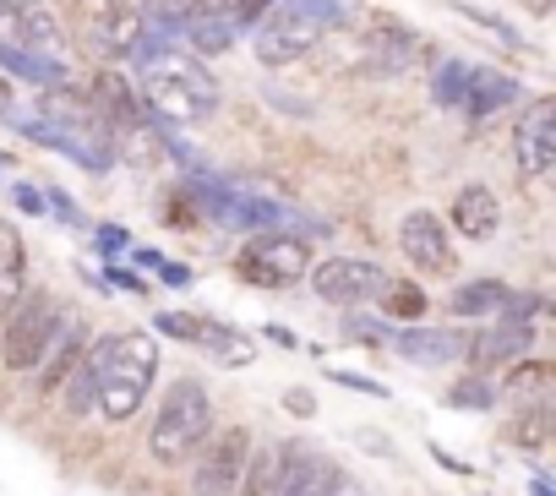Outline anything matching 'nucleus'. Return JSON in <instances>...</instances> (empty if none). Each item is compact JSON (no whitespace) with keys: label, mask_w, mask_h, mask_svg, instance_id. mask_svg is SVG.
Returning a JSON list of instances; mask_svg holds the SVG:
<instances>
[{"label":"nucleus","mask_w":556,"mask_h":496,"mask_svg":"<svg viewBox=\"0 0 556 496\" xmlns=\"http://www.w3.org/2000/svg\"><path fill=\"white\" fill-rule=\"evenodd\" d=\"M431 93H437V104H464V93H469V66L464 61H447L442 72H437V82H431Z\"/></svg>","instance_id":"393cba45"},{"label":"nucleus","mask_w":556,"mask_h":496,"mask_svg":"<svg viewBox=\"0 0 556 496\" xmlns=\"http://www.w3.org/2000/svg\"><path fill=\"white\" fill-rule=\"evenodd\" d=\"M0 120H17V88L0 77Z\"/></svg>","instance_id":"c9c22d12"},{"label":"nucleus","mask_w":556,"mask_h":496,"mask_svg":"<svg viewBox=\"0 0 556 496\" xmlns=\"http://www.w3.org/2000/svg\"><path fill=\"white\" fill-rule=\"evenodd\" d=\"M83 360L93 371V409L104 420H131L148 404L153 377H159V344H153V333H110Z\"/></svg>","instance_id":"f257e3e1"},{"label":"nucleus","mask_w":556,"mask_h":496,"mask_svg":"<svg viewBox=\"0 0 556 496\" xmlns=\"http://www.w3.org/2000/svg\"><path fill=\"white\" fill-rule=\"evenodd\" d=\"M197 344H207L218 355V366H251L256 360V344L245 333L224 328V322H197Z\"/></svg>","instance_id":"5701e85b"},{"label":"nucleus","mask_w":556,"mask_h":496,"mask_svg":"<svg viewBox=\"0 0 556 496\" xmlns=\"http://www.w3.org/2000/svg\"><path fill=\"white\" fill-rule=\"evenodd\" d=\"M110 279H115V284H121V290H131V295H137V290H142V279H131V274H121V263H115V268H110Z\"/></svg>","instance_id":"58836bf2"},{"label":"nucleus","mask_w":556,"mask_h":496,"mask_svg":"<svg viewBox=\"0 0 556 496\" xmlns=\"http://www.w3.org/2000/svg\"><path fill=\"white\" fill-rule=\"evenodd\" d=\"M83 355H88V328L61 317V322H55V333H50V344H45V355H39V366H34L39 393H55V387L83 366Z\"/></svg>","instance_id":"f8f14e48"},{"label":"nucleus","mask_w":556,"mask_h":496,"mask_svg":"<svg viewBox=\"0 0 556 496\" xmlns=\"http://www.w3.org/2000/svg\"><path fill=\"white\" fill-rule=\"evenodd\" d=\"M312 290L328 301V306H366L382 295L388 274L371 263V257H328V263H312Z\"/></svg>","instance_id":"6e6552de"},{"label":"nucleus","mask_w":556,"mask_h":496,"mask_svg":"<svg viewBox=\"0 0 556 496\" xmlns=\"http://www.w3.org/2000/svg\"><path fill=\"white\" fill-rule=\"evenodd\" d=\"M55 322H61V306H55L50 290L23 295V301L7 311V333H0V360H7L12 371H34L39 355H45V344H50V333H55Z\"/></svg>","instance_id":"20e7f679"},{"label":"nucleus","mask_w":556,"mask_h":496,"mask_svg":"<svg viewBox=\"0 0 556 496\" xmlns=\"http://www.w3.org/2000/svg\"><path fill=\"white\" fill-rule=\"evenodd\" d=\"M137 263H142L153 279L175 284V290H186V284H191V268H186V263H169V257H159V252H137Z\"/></svg>","instance_id":"cd10ccee"},{"label":"nucleus","mask_w":556,"mask_h":496,"mask_svg":"<svg viewBox=\"0 0 556 496\" xmlns=\"http://www.w3.org/2000/svg\"><path fill=\"white\" fill-rule=\"evenodd\" d=\"M28 295V252L12 224H0V317Z\"/></svg>","instance_id":"a211bd4d"},{"label":"nucleus","mask_w":556,"mask_h":496,"mask_svg":"<svg viewBox=\"0 0 556 496\" xmlns=\"http://www.w3.org/2000/svg\"><path fill=\"white\" fill-rule=\"evenodd\" d=\"M399 252L420 268V274H453V234H447V224L431 213V207H415V213H404V224H399Z\"/></svg>","instance_id":"9d476101"},{"label":"nucleus","mask_w":556,"mask_h":496,"mask_svg":"<svg viewBox=\"0 0 556 496\" xmlns=\"http://www.w3.org/2000/svg\"><path fill=\"white\" fill-rule=\"evenodd\" d=\"M447 404H453V409H491V404H496V387L480 382V377H469V382H458V387L447 393Z\"/></svg>","instance_id":"bb28decb"},{"label":"nucleus","mask_w":556,"mask_h":496,"mask_svg":"<svg viewBox=\"0 0 556 496\" xmlns=\"http://www.w3.org/2000/svg\"><path fill=\"white\" fill-rule=\"evenodd\" d=\"M148 39V12L137 7V0H104V12H99V44L121 61H131Z\"/></svg>","instance_id":"2eb2a0df"},{"label":"nucleus","mask_w":556,"mask_h":496,"mask_svg":"<svg viewBox=\"0 0 556 496\" xmlns=\"http://www.w3.org/2000/svg\"><path fill=\"white\" fill-rule=\"evenodd\" d=\"M278 496H361V485L312 442H285V480Z\"/></svg>","instance_id":"0eeeda50"},{"label":"nucleus","mask_w":556,"mask_h":496,"mask_svg":"<svg viewBox=\"0 0 556 496\" xmlns=\"http://www.w3.org/2000/svg\"><path fill=\"white\" fill-rule=\"evenodd\" d=\"M229 12H235V23H240V34H245V28H256V23L273 12V0H235Z\"/></svg>","instance_id":"c756f323"},{"label":"nucleus","mask_w":556,"mask_h":496,"mask_svg":"<svg viewBox=\"0 0 556 496\" xmlns=\"http://www.w3.org/2000/svg\"><path fill=\"white\" fill-rule=\"evenodd\" d=\"M469 328H399V333H388V344L409 360V366H420V371H437V366H453V360H469Z\"/></svg>","instance_id":"9b49d317"},{"label":"nucleus","mask_w":556,"mask_h":496,"mask_svg":"<svg viewBox=\"0 0 556 496\" xmlns=\"http://www.w3.org/2000/svg\"><path fill=\"white\" fill-rule=\"evenodd\" d=\"M267 339H273V344H285V349H295V333H290V328H267Z\"/></svg>","instance_id":"ea45409f"},{"label":"nucleus","mask_w":556,"mask_h":496,"mask_svg":"<svg viewBox=\"0 0 556 496\" xmlns=\"http://www.w3.org/2000/svg\"><path fill=\"white\" fill-rule=\"evenodd\" d=\"M12 202H17L23 213H34V218H45V213H50V202H45V191H39V186H23V180L12 186Z\"/></svg>","instance_id":"7c9ffc66"},{"label":"nucleus","mask_w":556,"mask_h":496,"mask_svg":"<svg viewBox=\"0 0 556 496\" xmlns=\"http://www.w3.org/2000/svg\"><path fill=\"white\" fill-rule=\"evenodd\" d=\"M513 164L523 180H540L551 164H556V104L551 99H534L518 126H513Z\"/></svg>","instance_id":"1a4fd4ad"},{"label":"nucleus","mask_w":556,"mask_h":496,"mask_svg":"<svg viewBox=\"0 0 556 496\" xmlns=\"http://www.w3.org/2000/svg\"><path fill=\"white\" fill-rule=\"evenodd\" d=\"M99 245H104V252H126V245H131V234H126V229H110V224H104V229H99Z\"/></svg>","instance_id":"f704fd0d"},{"label":"nucleus","mask_w":556,"mask_h":496,"mask_svg":"<svg viewBox=\"0 0 556 496\" xmlns=\"http://www.w3.org/2000/svg\"><path fill=\"white\" fill-rule=\"evenodd\" d=\"M153 322H159V333H169V339H186V344H197V322H191V317H180V311H159Z\"/></svg>","instance_id":"c85d7f7f"},{"label":"nucleus","mask_w":556,"mask_h":496,"mask_svg":"<svg viewBox=\"0 0 556 496\" xmlns=\"http://www.w3.org/2000/svg\"><path fill=\"white\" fill-rule=\"evenodd\" d=\"M45 202H50V213H61V218H66V224H83V213H77V202H72V196H66V191H50V196H45Z\"/></svg>","instance_id":"473e14b6"},{"label":"nucleus","mask_w":556,"mask_h":496,"mask_svg":"<svg viewBox=\"0 0 556 496\" xmlns=\"http://www.w3.org/2000/svg\"><path fill=\"white\" fill-rule=\"evenodd\" d=\"M529 349H534V328L518 322V317H496L485 333L469 339V360L475 366H518Z\"/></svg>","instance_id":"ddd939ff"},{"label":"nucleus","mask_w":556,"mask_h":496,"mask_svg":"<svg viewBox=\"0 0 556 496\" xmlns=\"http://www.w3.org/2000/svg\"><path fill=\"white\" fill-rule=\"evenodd\" d=\"M180 39L197 61H213V55H229L235 39H240V23L229 7H213V12H186L180 17Z\"/></svg>","instance_id":"4468645a"},{"label":"nucleus","mask_w":556,"mask_h":496,"mask_svg":"<svg viewBox=\"0 0 556 496\" xmlns=\"http://www.w3.org/2000/svg\"><path fill=\"white\" fill-rule=\"evenodd\" d=\"M328 377L339 382V387H355V393H371V398H388V387H377L371 377H361V371H339V366H328Z\"/></svg>","instance_id":"2f4dec72"},{"label":"nucleus","mask_w":556,"mask_h":496,"mask_svg":"<svg viewBox=\"0 0 556 496\" xmlns=\"http://www.w3.org/2000/svg\"><path fill=\"white\" fill-rule=\"evenodd\" d=\"M355 436H361V447H366V453H382V458H388V453H393V447H388V436H382V431H355Z\"/></svg>","instance_id":"e433bc0d"},{"label":"nucleus","mask_w":556,"mask_h":496,"mask_svg":"<svg viewBox=\"0 0 556 496\" xmlns=\"http://www.w3.org/2000/svg\"><path fill=\"white\" fill-rule=\"evenodd\" d=\"M191 458H197V469H191V496H240L245 458H251V431H218V436H207Z\"/></svg>","instance_id":"423d86ee"},{"label":"nucleus","mask_w":556,"mask_h":496,"mask_svg":"<svg viewBox=\"0 0 556 496\" xmlns=\"http://www.w3.org/2000/svg\"><path fill=\"white\" fill-rule=\"evenodd\" d=\"M61 393V409L72 415V420H83V415H93V371H88V360L55 387Z\"/></svg>","instance_id":"b1692460"},{"label":"nucleus","mask_w":556,"mask_h":496,"mask_svg":"<svg viewBox=\"0 0 556 496\" xmlns=\"http://www.w3.org/2000/svg\"><path fill=\"white\" fill-rule=\"evenodd\" d=\"M235 268H240V279H251V284L285 290V284L306 279V268H312V245H306L301 234H256L245 252H240Z\"/></svg>","instance_id":"39448f33"},{"label":"nucleus","mask_w":556,"mask_h":496,"mask_svg":"<svg viewBox=\"0 0 556 496\" xmlns=\"http://www.w3.org/2000/svg\"><path fill=\"white\" fill-rule=\"evenodd\" d=\"M361 496H371V491H366V485H361Z\"/></svg>","instance_id":"79ce46f5"},{"label":"nucleus","mask_w":556,"mask_h":496,"mask_svg":"<svg viewBox=\"0 0 556 496\" xmlns=\"http://www.w3.org/2000/svg\"><path fill=\"white\" fill-rule=\"evenodd\" d=\"M377 301H382V306H393V317H420V311H426V295H420L415 284H393V279L382 284V295H377Z\"/></svg>","instance_id":"a878e982"},{"label":"nucleus","mask_w":556,"mask_h":496,"mask_svg":"<svg viewBox=\"0 0 556 496\" xmlns=\"http://www.w3.org/2000/svg\"><path fill=\"white\" fill-rule=\"evenodd\" d=\"M137 7H142V12H159V7H169V0H137Z\"/></svg>","instance_id":"a19ab883"},{"label":"nucleus","mask_w":556,"mask_h":496,"mask_svg":"<svg viewBox=\"0 0 556 496\" xmlns=\"http://www.w3.org/2000/svg\"><path fill=\"white\" fill-rule=\"evenodd\" d=\"M339 23H350L344 0H273V12L256 23L251 50H256V61L267 72H278V66L301 61L306 50H317L323 34L339 28Z\"/></svg>","instance_id":"f03ea898"},{"label":"nucleus","mask_w":556,"mask_h":496,"mask_svg":"<svg viewBox=\"0 0 556 496\" xmlns=\"http://www.w3.org/2000/svg\"><path fill=\"white\" fill-rule=\"evenodd\" d=\"M278 480H285V442L251 447V458H245V480H240V496H278Z\"/></svg>","instance_id":"412c9836"},{"label":"nucleus","mask_w":556,"mask_h":496,"mask_svg":"<svg viewBox=\"0 0 556 496\" xmlns=\"http://www.w3.org/2000/svg\"><path fill=\"white\" fill-rule=\"evenodd\" d=\"M285 409H290V415H312L317 404H312V393H306V387H290V393H285Z\"/></svg>","instance_id":"72a5a7b5"},{"label":"nucleus","mask_w":556,"mask_h":496,"mask_svg":"<svg viewBox=\"0 0 556 496\" xmlns=\"http://www.w3.org/2000/svg\"><path fill=\"white\" fill-rule=\"evenodd\" d=\"M518 82L513 77H502V72H485V66H469V93H464V115H491V110H507V104H518Z\"/></svg>","instance_id":"6ab92c4d"},{"label":"nucleus","mask_w":556,"mask_h":496,"mask_svg":"<svg viewBox=\"0 0 556 496\" xmlns=\"http://www.w3.org/2000/svg\"><path fill=\"white\" fill-rule=\"evenodd\" d=\"M350 328H355V333H361V339H377V344H382V339H388V333H393V328H382V322H361V317H355V322H350Z\"/></svg>","instance_id":"4c0bfd02"},{"label":"nucleus","mask_w":556,"mask_h":496,"mask_svg":"<svg viewBox=\"0 0 556 496\" xmlns=\"http://www.w3.org/2000/svg\"><path fill=\"white\" fill-rule=\"evenodd\" d=\"M507 301H513V290H507L502 279H469V284L453 290L447 311H453L458 322H475V317H502Z\"/></svg>","instance_id":"aec40b11"},{"label":"nucleus","mask_w":556,"mask_h":496,"mask_svg":"<svg viewBox=\"0 0 556 496\" xmlns=\"http://www.w3.org/2000/svg\"><path fill=\"white\" fill-rule=\"evenodd\" d=\"M23 50H34L45 61H66V34L45 7H23Z\"/></svg>","instance_id":"4be33fe9"},{"label":"nucleus","mask_w":556,"mask_h":496,"mask_svg":"<svg viewBox=\"0 0 556 496\" xmlns=\"http://www.w3.org/2000/svg\"><path fill=\"white\" fill-rule=\"evenodd\" d=\"M366 50H371V66H377V72H409V66H420V61H426V50H431V44H426V39H415L409 28H399V23H377Z\"/></svg>","instance_id":"dca6fc26"},{"label":"nucleus","mask_w":556,"mask_h":496,"mask_svg":"<svg viewBox=\"0 0 556 496\" xmlns=\"http://www.w3.org/2000/svg\"><path fill=\"white\" fill-rule=\"evenodd\" d=\"M453 224H458V234H469V240H491L496 224H502L496 191H491V186H464V191L453 196Z\"/></svg>","instance_id":"f3484780"},{"label":"nucleus","mask_w":556,"mask_h":496,"mask_svg":"<svg viewBox=\"0 0 556 496\" xmlns=\"http://www.w3.org/2000/svg\"><path fill=\"white\" fill-rule=\"evenodd\" d=\"M213 436V398L197 377H180L169 382L159 415H153V431H148V453L153 463H186L202 442Z\"/></svg>","instance_id":"7ed1b4c3"}]
</instances>
